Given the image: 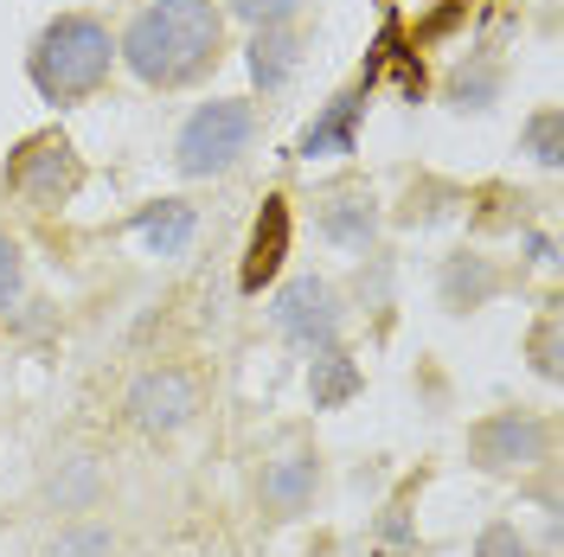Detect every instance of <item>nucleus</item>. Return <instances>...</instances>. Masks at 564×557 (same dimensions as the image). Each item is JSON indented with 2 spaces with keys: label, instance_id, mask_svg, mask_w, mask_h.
<instances>
[{
  "label": "nucleus",
  "instance_id": "f257e3e1",
  "mask_svg": "<svg viewBox=\"0 0 564 557\" xmlns=\"http://www.w3.org/2000/svg\"><path fill=\"white\" fill-rule=\"evenodd\" d=\"M116 65L148 90H199L225 65V7L218 0H141L116 33Z\"/></svg>",
  "mask_w": 564,
  "mask_h": 557
},
{
  "label": "nucleus",
  "instance_id": "f03ea898",
  "mask_svg": "<svg viewBox=\"0 0 564 557\" xmlns=\"http://www.w3.org/2000/svg\"><path fill=\"white\" fill-rule=\"evenodd\" d=\"M116 77V33L97 13H52L26 45V84L52 109L90 103Z\"/></svg>",
  "mask_w": 564,
  "mask_h": 557
},
{
  "label": "nucleus",
  "instance_id": "7ed1b4c3",
  "mask_svg": "<svg viewBox=\"0 0 564 557\" xmlns=\"http://www.w3.org/2000/svg\"><path fill=\"white\" fill-rule=\"evenodd\" d=\"M552 455H558V423L545 417V411L507 404V411H488V417L468 423V468L475 474L527 481L539 468H552Z\"/></svg>",
  "mask_w": 564,
  "mask_h": 557
},
{
  "label": "nucleus",
  "instance_id": "20e7f679",
  "mask_svg": "<svg viewBox=\"0 0 564 557\" xmlns=\"http://www.w3.org/2000/svg\"><path fill=\"white\" fill-rule=\"evenodd\" d=\"M84 179H90V167L65 129H33L26 141L7 148V167H0V186L26 211H65L84 193Z\"/></svg>",
  "mask_w": 564,
  "mask_h": 557
},
{
  "label": "nucleus",
  "instance_id": "39448f33",
  "mask_svg": "<svg viewBox=\"0 0 564 557\" xmlns=\"http://www.w3.org/2000/svg\"><path fill=\"white\" fill-rule=\"evenodd\" d=\"M257 141V103L250 97H212L174 135V167L186 179H225Z\"/></svg>",
  "mask_w": 564,
  "mask_h": 557
},
{
  "label": "nucleus",
  "instance_id": "423d86ee",
  "mask_svg": "<svg viewBox=\"0 0 564 557\" xmlns=\"http://www.w3.org/2000/svg\"><path fill=\"white\" fill-rule=\"evenodd\" d=\"M122 411H129V423H135L141 436L167 443V436H180L186 423L206 411V379H199L193 365H180V359H161V365L135 372L129 397H122Z\"/></svg>",
  "mask_w": 564,
  "mask_h": 557
},
{
  "label": "nucleus",
  "instance_id": "0eeeda50",
  "mask_svg": "<svg viewBox=\"0 0 564 557\" xmlns=\"http://www.w3.org/2000/svg\"><path fill=\"white\" fill-rule=\"evenodd\" d=\"M270 320L289 347L321 352V347H340V327H347V302L327 276H289L270 302Z\"/></svg>",
  "mask_w": 564,
  "mask_h": 557
},
{
  "label": "nucleus",
  "instance_id": "6e6552de",
  "mask_svg": "<svg viewBox=\"0 0 564 557\" xmlns=\"http://www.w3.org/2000/svg\"><path fill=\"white\" fill-rule=\"evenodd\" d=\"M315 225H321V238H327L334 250L366 256V250L379 244V225H386V211H379V193H372L366 179H334V186L321 193Z\"/></svg>",
  "mask_w": 564,
  "mask_h": 557
},
{
  "label": "nucleus",
  "instance_id": "1a4fd4ad",
  "mask_svg": "<svg viewBox=\"0 0 564 557\" xmlns=\"http://www.w3.org/2000/svg\"><path fill=\"white\" fill-rule=\"evenodd\" d=\"M507 270L494 263L488 250H449L443 256V270H436V302L449 314H481L494 308L500 295H507Z\"/></svg>",
  "mask_w": 564,
  "mask_h": 557
},
{
  "label": "nucleus",
  "instance_id": "9d476101",
  "mask_svg": "<svg viewBox=\"0 0 564 557\" xmlns=\"http://www.w3.org/2000/svg\"><path fill=\"white\" fill-rule=\"evenodd\" d=\"M315 493H321V455L315 449H289L276 461H263V474H257V506L282 525L302 520L315 506Z\"/></svg>",
  "mask_w": 564,
  "mask_h": 557
},
{
  "label": "nucleus",
  "instance_id": "9b49d317",
  "mask_svg": "<svg viewBox=\"0 0 564 557\" xmlns=\"http://www.w3.org/2000/svg\"><path fill=\"white\" fill-rule=\"evenodd\" d=\"M289 231H295L289 199H282V193H270V199H263V211L250 218L245 263H238V288H245V295H263V288L282 276V263H289Z\"/></svg>",
  "mask_w": 564,
  "mask_h": 557
},
{
  "label": "nucleus",
  "instance_id": "f8f14e48",
  "mask_svg": "<svg viewBox=\"0 0 564 557\" xmlns=\"http://www.w3.org/2000/svg\"><path fill=\"white\" fill-rule=\"evenodd\" d=\"M372 84H379V77H372V70H359L347 90L321 109L315 122H308V135L295 141V154H302V161H315V154H352V129H359V116H366Z\"/></svg>",
  "mask_w": 564,
  "mask_h": 557
},
{
  "label": "nucleus",
  "instance_id": "ddd939ff",
  "mask_svg": "<svg viewBox=\"0 0 564 557\" xmlns=\"http://www.w3.org/2000/svg\"><path fill=\"white\" fill-rule=\"evenodd\" d=\"M129 231H135V244L148 256H180V250L193 244V231H199V211L186 206V199H154V206H141L129 218Z\"/></svg>",
  "mask_w": 564,
  "mask_h": 557
},
{
  "label": "nucleus",
  "instance_id": "4468645a",
  "mask_svg": "<svg viewBox=\"0 0 564 557\" xmlns=\"http://www.w3.org/2000/svg\"><path fill=\"white\" fill-rule=\"evenodd\" d=\"M359 391H366V372H359V359L347 347L308 352V397H315V411H340Z\"/></svg>",
  "mask_w": 564,
  "mask_h": 557
},
{
  "label": "nucleus",
  "instance_id": "2eb2a0df",
  "mask_svg": "<svg viewBox=\"0 0 564 557\" xmlns=\"http://www.w3.org/2000/svg\"><path fill=\"white\" fill-rule=\"evenodd\" d=\"M295 65H302V33L295 26H257L250 33V77H257L263 97H276L295 77Z\"/></svg>",
  "mask_w": 564,
  "mask_h": 557
},
{
  "label": "nucleus",
  "instance_id": "dca6fc26",
  "mask_svg": "<svg viewBox=\"0 0 564 557\" xmlns=\"http://www.w3.org/2000/svg\"><path fill=\"white\" fill-rule=\"evenodd\" d=\"M462 206H468V225H475V231H527L532 199L520 186H507V179H481V186L462 193Z\"/></svg>",
  "mask_w": 564,
  "mask_h": 557
},
{
  "label": "nucleus",
  "instance_id": "f3484780",
  "mask_svg": "<svg viewBox=\"0 0 564 557\" xmlns=\"http://www.w3.org/2000/svg\"><path fill=\"white\" fill-rule=\"evenodd\" d=\"M564 109L558 103H539L527 116V122H520V154H527L532 167H545V174H552V167H558L564 161Z\"/></svg>",
  "mask_w": 564,
  "mask_h": 557
},
{
  "label": "nucleus",
  "instance_id": "a211bd4d",
  "mask_svg": "<svg viewBox=\"0 0 564 557\" xmlns=\"http://www.w3.org/2000/svg\"><path fill=\"white\" fill-rule=\"evenodd\" d=\"M456 206H462V186H449V179H436V174H423V179H411L404 206L391 211V218H398V225H436V218H449Z\"/></svg>",
  "mask_w": 564,
  "mask_h": 557
},
{
  "label": "nucleus",
  "instance_id": "6ab92c4d",
  "mask_svg": "<svg viewBox=\"0 0 564 557\" xmlns=\"http://www.w3.org/2000/svg\"><path fill=\"white\" fill-rule=\"evenodd\" d=\"M475 58H481V70L462 65L449 77V109H494V97H500V84H507L500 58H488V52H475Z\"/></svg>",
  "mask_w": 564,
  "mask_h": 557
},
{
  "label": "nucleus",
  "instance_id": "aec40b11",
  "mask_svg": "<svg viewBox=\"0 0 564 557\" xmlns=\"http://www.w3.org/2000/svg\"><path fill=\"white\" fill-rule=\"evenodd\" d=\"M45 557H116V532L97 525V520H77L45 545Z\"/></svg>",
  "mask_w": 564,
  "mask_h": 557
},
{
  "label": "nucleus",
  "instance_id": "412c9836",
  "mask_svg": "<svg viewBox=\"0 0 564 557\" xmlns=\"http://www.w3.org/2000/svg\"><path fill=\"white\" fill-rule=\"evenodd\" d=\"M527 365H532L545 384H558V372H564V365H558V302L532 320V334H527Z\"/></svg>",
  "mask_w": 564,
  "mask_h": 557
},
{
  "label": "nucleus",
  "instance_id": "4be33fe9",
  "mask_svg": "<svg viewBox=\"0 0 564 557\" xmlns=\"http://www.w3.org/2000/svg\"><path fill=\"white\" fill-rule=\"evenodd\" d=\"M218 7H225V20H245L257 33V26H295L308 0H218Z\"/></svg>",
  "mask_w": 564,
  "mask_h": 557
},
{
  "label": "nucleus",
  "instance_id": "5701e85b",
  "mask_svg": "<svg viewBox=\"0 0 564 557\" xmlns=\"http://www.w3.org/2000/svg\"><path fill=\"white\" fill-rule=\"evenodd\" d=\"M20 295H26V250L13 231H0V320L20 308Z\"/></svg>",
  "mask_w": 564,
  "mask_h": 557
},
{
  "label": "nucleus",
  "instance_id": "b1692460",
  "mask_svg": "<svg viewBox=\"0 0 564 557\" xmlns=\"http://www.w3.org/2000/svg\"><path fill=\"white\" fill-rule=\"evenodd\" d=\"M475 557H532V545L513 520H488L475 532Z\"/></svg>",
  "mask_w": 564,
  "mask_h": 557
},
{
  "label": "nucleus",
  "instance_id": "393cba45",
  "mask_svg": "<svg viewBox=\"0 0 564 557\" xmlns=\"http://www.w3.org/2000/svg\"><path fill=\"white\" fill-rule=\"evenodd\" d=\"M527 250H532V263H545V270L558 263V244H552V231H532V238H527Z\"/></svg>",
  "mask_w": 564,
  "mask_h": 557
}]
</instances>
